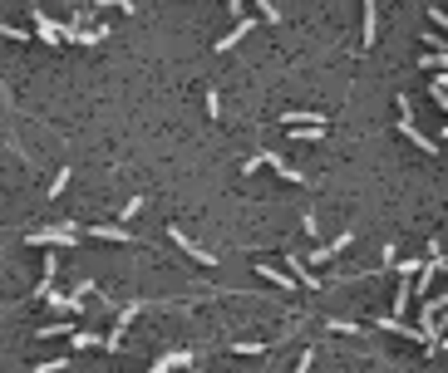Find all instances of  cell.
Instances as JSON below:
<instances>
[{"label":"cell","mask_w":448,"mask_h":373,"mask_svg":"<svg viewBox=\"0 0 448 373\" xmlns=\"http://www.w3.org/2000/svg\"><path fill=\"white\" fill-rule=\"evenodd\" d=\"M138 309H143V300H133V304H118V309H113V324H109V334H104V349H118V344H123V334H128V324H133V319H138Z\"/></svg>","instance_id":"6da1fadb"},{"label":"cell","mask_w":448,"mask_h":373,"mask_svg":"<svg viewBox=\"0 0 448 373\" xmlns=\"http://www.w3.org/2000/svg\"><path fill=\"white\" fill-rule=\"evenodd\" d=\"M25 246H79V226H45V231H30Z\"/></svg>","instance_id":"7a4b0ae2"},{"label":"cell","mask_w":448,"mask_h":373,"mask_svg":"<svg viewBox=\"0 0 448 373\" xmlns=\"http://www.w3.org/2000/svg\"><path fill=\"white\" fill-rule=\"evenodd\" d=\"M84 236H94V241H109V246H133L128 226H118V221H89V226H84Z\"/></svg>","instance_id":"3957f363"},{"label":"cell","mask_w":448,"mask_h":373,"mask_svg":"<svg viewBox=\"0 0 448 373\" xmlns=\"http://www.w3.org/2000/svg\"><path fill=\"white\" fill-rule=\"evenodd\" d=\"M168 241H173V246H178V251H188V256H193V261H202V266H217V256H212V251H207V246H197V241H193V236H188V231H178V226H168Z\"/></svg>","instance_id":"277c9868"},{"label":"cell","mask_w":448,"mask_h":373,"mask_svg":"<svg viewBox=\"0 0 448 373\" xmlns=\"http://www.w3.org/2000/svg\"><path fill=\"white\" fill-rule=\"evenodd\" d=\"M173 369H193V349H168V354H158L148 373H173Z\"/></svg>","instance_id":"5b68a950"},{"label":"cell","mask_w":448,"mask_h":373,"mask_svg":"<svg viewBox=\"0 0 448 373\" xmlns=\"http://www.w3.org/2000/svg\"><path fill=\"white\" fill-rule=\"evenodd\" d=\"M35 35H40L50 49H59V45H64V25H54L45 10H35Z\"/></svg>","instance_id":"8992f818"},{"label":"cell","mask_w":448,"mask_h":373,"mask_svg":"<svg viewBox=\"0 0 448 373\" xmlns=\"http://www.w3.org/2000/svg\"><path fill=\"white\" fill-rule=\"evenodd\" d=\"M350 246H355V231H340V236L331 241V246H316V251H311V261H316V266H326L331 256H340V251H350Z\"/></svg>","instance_id":"52a82bcc"},{"label":"cell","mask_w":448,"mask_h":373,"mask_svg":"<svg viewBox=\"0 0 448 373\" xmlns=\"http://www.w3.org/2000/svg\"><path fill=\"white\" fill-rule=\"evenodd\" d=\"M54 271H59V256L50 251V256H45V271H40V285H35V300H50V295H54V290H50V285H54Z\"/></svg>","instance_id":"ba28073f"},{"label":"cell","mask_w":448,"mask_h":373,"mask_svg":"<svg viewBox=\"0 0 448 373\" xmlns=\"http://www.w3.org/2000/svg\"><path fill=\"white\" fill-rule=\"evenodd\" d=\"M286 266H291V271H296V276H301V285H311V290H321V285H326V280H321V276H311V266H306V261H301V256H296V251H291V256H286Z\"/></svg>","instance_id":"9c48e42d"},{"label":"cell","mask_w":448,"mask_h":373,"mask_svg":"<svg viewBox=\"0 0 448 373\" xmlns=\"http://www.w3.org/2000/svg\"><path fill=\"white\" fill-rule=\"evenodd\" d=\"M54 334H74V324H69V319H54V324H40V329H35V339H54Z\"/></svg>","instance_id":"30bf717a"},{"label":"cell","mask_w":448,"mask_h":373,"mask_svg":"<svg viewBox=\"0 0 448 373\" xmlns=\"http://www.w3.org/2000/svg\"><path fill=\"white\" fill-rule=\"evenodd\" d=\"M143 206H148V201H143V196H128V201H123V206H118V221H133V216H138V211H143Z\"/></svg>","instance_id":"8fae6325"},{"label":"cell","mask_w":448,"mask_h":373,"mask_svg":"<svg viewBox=\"0 0 448 373\" xmlns=\"http://www.w3.org/2000/svg\"><path fill=\"white\" fill-rule=\"evenodd\" d=\"M69 339H74V349H79V354H84V349H94V344H99V334H94V329H74V334H69Z\"/></svg>","instance_id":"7c38bea8"},{"label":"cell","mask_w":448,"mask_h":373,"mask_svg":"<svg viewBox=\"0 0 448 373\" xmlns=\"http://www.w3.org/2000/svg\"><path fill=\"white\" fill-rule=\"evenodd\" d=\"M246 30H251V20H236V30H231L226 40H217V49H231L236 40H246Z\"/></svg>","instance_id":"4fadbf2b"},{"label":"cell","mask_w":448,"mask_h":373,"mask_svg":"<svg viewBox=\"0 0 448 373\" xmlns=\"http://www.w3.org/2000/svg\"><path fill=\"white\" fill-rule=\"evenodd\" d=\"M69 177H74L69 167H59V172H54V182H50V201H59V191L69 186Z\"/></svg>","instance_id":"5bb4252c"},{"label":"cell","mask_w":448,"mask_h":373,"mask_svg":"<svg viewBox=\"0 0 448 373\" xmlns=\"http://www.w3.org/2000/svg\"><path fill=\"white\" fill-rule=\"evenodd\" d=\"M374 45V0H364V49Z\"/></svg>","instance_id":"9a60e30c"},{"label":"cell","mask_w":448,"mask_h":373,"mask_svg":"<svg viewBox=\"0 0 448 373\" xmlns=\"http://www.w3.org/2000/svg\"><path fill=\"white\" fill-rule=\"evenodd\" d=\"M256 271L271 280V285H281V290H296V285H291V276H281V271H271V266H256Z\"/></svg>","instance_id":"2e32d148"},{"label":"cell","mask_w":448,"mask_h":373,"mask_svg":"<svg viewBox=\"0 0 448 373\" xmlns=\"http://www.w3.org/2000/svg\"><path fill=\"white\" fill-rule=\"evenodd\" d=\"M94 10H123V15H128V10H138V5H133V0H94Z\"/></svg>","instance_id":"e0dca14e"},{"label":"cell","mask_w":448,"mask_h":373,"mask_svg":"<svg viewBox=\"0 0 448 373\" xmlns=\"http://www.w3.org/2000/svg\"><path fill=\"white\" fill-rule=\"evenodd\" d=\"M59 369H69V359H40L35 364V373H59Z\"/></svg>","instance_id":"ac0fdd59"},{"label":"cell","mask_w":448,"mask_h":373,"mask_svg":"<svg viewBox=\"0 0 448 373\" xmlns=\"http://www.w3.org/2000/svg\"><path fill=\"white\" fill-rule=\"evenodd\" d=\"M331 329H335V334H360V324H355V319H331Z\"/></svg>","instance_id":"d6986e66"},{"label":"cell","mask_w":448,"mask_h":373,"mask_svg":"<svg viewBox=\"0 0 448 373\" xmlns=\"http://www.w3.org/2000/svg\"><path fill=\"white\" fill-rule=\"evenodd\" d=\"M0 40H25V30L20 25H0Z\"/></svg>","instance_id":"ffe728a7"},{"label":"cell","mask_w":448,"mask_h":373,"mask_svg":"<svg viewBox=\"0 0 448 373\" xmlns=\"http://www.w3.org/2000/svg\"><path fill=\"white\" fill-rule=\"evenodd\" d=\"M311 364H316V354L306 349V354H301V364H296V373H311Z\"/></svg>","instance_id":"44dd1931"},{"label":"cell","mask_w":448,"mask_h":373,"mask_svg":"<svg viewBox=\"0 0 448 373\" xmlns=\"http://www.w3.org/2000/svg\"><path fill=\"white\" fill-rule=\"evenodd\" d=\"M256 10H261L266 20H276V10H271V0H256Z\"/></svg>","instance_id":"7402d4cb"}]
</instances>
